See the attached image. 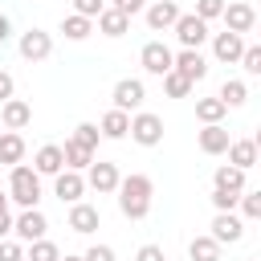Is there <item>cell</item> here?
Listing matches in <instances>:
<instances>
[{
  "label": "cell",
  "mask_w": 261,
  "mask_h": 261,
  "mask_svg": "<svg viewBox=\"0 0 261 261\" xmlns=\"http://www.w3.org/2000/svg\"><path fill=\"white\" fill-rule=\"evenodd\" d=\"M118 212L126 216V220H143L147 212H151V196H155V184H151V175H143V171H130V175H122L118 179Z\"/></svg>",
  "instance_id": "6da1fadb"
},
{
  "label": "cell",
  "mask_w": 261,
  "mask_h": 261,
  "mask_svg": "<svg viewBox=\"0 0 261 261\" xmlns=\"http://www.w3.org/2000/svg\"><path fill=\"white\" fill-rule=\"evenodd\" d=\"M8 200L20 204V208H37L41 204V175L29 163L8 167Z\"/></svg>",
  "instance_id": "7a4b0ae2"
},
{
  "label": "cell",
  "mask_w": 261,
  "mask_h": 261,
  "mask_svg": "<svg viewBox=\"0 0 261 261\" xmlns=\"http://www.w3.org/2000/svg\"><path fill=\"white\" fill-rule=\"evenodd\" d=\"M45 232H49V220H45L41 208H20V216H12V237H16L20 245L41 241Z\"/></svg>",
  "instance_id": "3957f363"
},
{
  "label": "cell",
  "mask_w": 261,
  "mask_h": 261,
  "mask_svg": "<svg viewBox=\"0 0 261 261\" xmlns=\"http://www.w3.org/2000/svg\"><path fill=\"white\" fill-rule=\"evenodd\" d=\"M139 147H159L163 143V118L159 114H151V110H139L135 118H130V130H126Z\"/></svg>",
  "instance_id": "277c9868"
},
{
  "label": "cell",
  "mask_w": 261,
  "mask_h": 261,
  "mask_svg": "<svg viewBox=\"0 0 261 261\" xmlns=\"http://www.w3.org/2000/svg\"><path fill=\"white\" fill-rule=\"evenodd\" d=\"M82 179H86V188H94L98 196H114V188H118V179H122V175H118V167H114V163L94 159V163L86 167V175H82Z\"/></svg>",
  "instance_id": "5b68a950"
},
{
  "label": "cell",
  "mask_w": 261,
  "mask_h": 261,
  "mask_svg": "<svg viewBox=\"0 0 261 261\" xmlns=\"http://www.w3.org/2000/svg\"><path fill=\"white\" fill-rule=\"evenodd\" d=\"M171 33L179 37V45H184V49H200V45L208 41V24H204L196 12H179V20L171 24Z\"/></svg>",
  "instance_id": "8992f818"
},
{
  "label": "cell",
  "mask_w": 261,
  "mask_h": 261,
  "mask_svg": "<svg viewBox=\"0 0 261 261\" xmlns=\"http://www.w3.org/2000/svg\"><path fill=\"white\" fill-rule=\"evenodd\" d=\"M171 69H175V73H184V77L196 86V82H204V77H208V57H204L200 49H179V53L171 57Z\"/></svg>",
  "instance_id": "52a82bcc"
},
{
  "label": "cell",
  "mask_w": 261,
  "mask_h": 261,
  "mask_svg": "<svg viewBox=\"0 0 261 261\" xmlns=\"http://www.w3.org/2000/svg\"><path fill=\"white\" fill-rule=\"evenodd\" d=\"M208 228H212V232H208V237H212V241H216V245H237V241H241V237H245V220H241V216H237V212H216V216H212V224H208Z\"/></svg>",
  "instance_id": "ba28073f"
},
{
  "label": "cell",
  "mask_w": 261,
  "mask_h": 261,
  "mask_svg": "<svg viewBox=\"0 0 261 261\" xmlns=\"http://www.w3.org/2000/svg\"><path fill=\"white\" fill-rule=\"evenodd\" d=\"M114 110H122V114H130V110H139L143 106V98H147V86L139 82V77H122L118 86H114Z\"/></svg>",
  "instance_id": "9c48e42d"
},
{
  "label": "cell",
  "mask_w": 261,
  "mask_h": 261,
  "mask_svg": "<svg viewBox=\"0 0 261 261\" xmlns=\"http://www.w3.org/2000/svg\"><path fill=\"white\" fill-rule=\"evenodd\" d=\"M224 24H228V33H237V37H245V33H253V24H257V12H253V4H245V0H232V4H224Z\"/></svg>",
  "instance_id": "30bf717a"
},
{
  "label": "cell",
  "mask_w": 261,
  "mask_h": 261,
  "mask_svg": "<svg viewBox=\"0 0 261 261\" xmlns=\"http://www.w3.org/2000/svg\"><path fill=\"white\" fill-rule=\"evenodd\" d=\"M53 53V37L45 29H24L20 33V57L24 61H45Z\"/></svg>",
  "instance_id": "8fae6325"
},
{
  "label": "cell",
  "mask_w": 261,
  "mask_h": 261,
  "mask_svg": "<svg viewBox=\"0 0 261 261\" xmlns=\"http://www.w3.org/2000/svg\"><path fill=\"white\" fill-rule=\"evenodd\" d=\"M171 57H175V53H171L163 41H147V45H143V53H139L143 69H147V73H155V77L171 73Z\"/></svg>",
  "instance_id": "7c38bea8"
},
{
  "label": "cell",
  "mask_w": 261,
  "mask_h": 261,
  "mask_svg": "<svg viewBox=\"0 0 261 261\" xmlns=\"http://www.w3.org/2000/svg\"><path fill=\"white\" fill-rule=\"evenodd\" d=\"M29 122H33V106H29L24 98L0 102V126H4V130H24Z\"/></svg>",
  "instance_id": "4fadbf2b"
},
{
  "label": "cell",
  "mask_w": 261,
  "mask_h": 261,
  "mask_svg": "<svg viewBox=\"0 0 261 261\" xmlns=\"http://www.w3.org/2000/svg\"><path fill=\"white\" fill-rule=\"evenodd\" d=\"M143 16H147V24H151L155 33H167V29L179 20V4H175V0H155V4L143 8Z\"/></svg>",
  "instance_id": "5bb4252c"
},
{
  "label": "cell",
  "mask_w": 261,
  "mask_h": 261,
  "mask_svg": "<svg viewBox=\"0 0 261 261\" xmlns=\"http://www.w3.org/2000/svg\"><path fill=\"white\" fill-rule=\"evenodd\" d=\"M241 53H245V37H237V33H228V29L212 37V57H216V61L237 65V61H241Z\"/></svg>",
  "instance_id": "9a60e30c"
},
{
  "label": "cell",
  "mask_w": 261,
  "mask_h": 261,
  "mask_svg": "<svg viewBox=\"0 0 261 261\" xmlns=\"http://www.w3.org/2000/svg\"><path fill=\"white\" fill-rule=\"evenodd\" d=\"M53 192H57L61 204H77V200L86 196V179H82V171H57V175H53Z\"/></svg>",
  "instance_id": "2e32d148"
},
{
  "label": "cell",
  "mask_w": 261,
  "mask_h": 261,
  "mask_svg": "<svg viewBox=\"0 0 261 261\" xmlns=\"http://www.w3.org/2000/svg\"><path fill=\"white\" fill-rule=\"evenodd\" d=\"M102 224V212L94 208V204H86V200H77V204H69V228L73 232H82V237H90L94 228Z\"/></svg>",
  "instance_id": "e0dca14e"
},
{
  "label": "cell",
  "mask_w": 261,
  "mask_h": 261,
  "mask_svg": "<svg viewBox=\"0 0 261 261\" xmlns=\"http://www.w3.org/2000/svg\"><path fill=\"white\" fill-rule=\"evenodd\" d=\"M33 171H37V175H57V171H65L61 147H57V143H45V147L33 155Z\"/></svg>",
  "instance_id": "ac0fdd59"
},
{
  "label": "cell",
  "mask_w": 261,
  "mask_h": 261,
  "mask_svg": "<svg viewBox=\"0 0 261 261\" xmlns=\"http://www.w3.org/2000/svg\"><path fill=\"white\" fill-rule=\"evenodd\" d=\"M228 143H232V135L224 130V122H216V126H204V130H200V151H204V155H224V151H228Z\"/></svg>",
  "instance_id": "d6986e66"
},
{
  "label": "cell",
  "mask_w": 261,
  "mask_h": 261,
  "mask_svg": "<svg viewBox=\"0 0 261 261\" xmlns=\"http://www.w3.org/2000/svg\"><path fill=\"white\" fill-rule=\"evenodd\" d=\"M224 155H228V163H232V167L249 171V167L257 163V139H232Z\"/></svg>",
  "instance_id": "ffe728a7"
},
{
  "label": "cell",
  "mask_w": 261,
  "mask_h": 261,
  "mask_svg": "<svg viewBox=\"0 0 261 261\" xmlns=\"http://www.w3.org/2000/svg\"><path fill=\"white\" fill-rule=\"evenodd\" d=\"M94 29L102 33V37H122L126 29H130V16H122V12H114L110 4L98 12V20H94Z\"/></svg>",
  "instance_id": "44dd1931"
},
{
  "label": "cell",
  "mask_w": 261,
  "mask_h": 261,
  "mask_svg": "<svg viewBox=\"0 0 261 261\" xmlns=\"http://www.w3.org/2000/svg\"><path fill=\"white\" fill-rule=\"evenodd\" d=\"M126 130H130V114H122V110H106L102 114V122H98V135L102 139H126Z\"/></svg>",
  "instance_id": "7402d4cb"
},
{
  "label": "cell",
  "mask_w": 261,
  "mask_h": 261,
  "mask_svg": "<svg viewBox=\"0 0 261 261\" xmlns=\"http://www.w3.org/2000/svg\"><path fill=\"white\" fill-rule=\"evenodd\" d=\"M24 159V139L20 130H0V163L4 167H16Z\"/></svg>",
  "instance_id": "603a6c76"
},
{
  "label": "cell",
  "mask_w": 261,
  "mask_h": 261,
  "mask_svg": "<svg viewBox=\"0 0 261 261\" xmlns=\"http://www.w3.org/2000/svg\"><path fill=\"white\" fill-rule=\"evenodd\" d=\"M224 114H228V106H224L220 98H196V118H200L204 126H216V122H224Z\"/></svg>",
  "instance_id": "cb8c5ba5"
},
{
  "label": "cell",
  "mask_w": 261,
  "mask_h": 261,
  "mask_svg": "<svg viewBox=\"0 0 261 261\" xmlns=\"http://www.w3.org/2000/svg\"><path fill=\"white\" fill-rule=\"evenodd\" d=\"M61 159H65V171H86V167L94 163V151H86V147H77L73 139H65Z\"/></svg>",
  "instance_id": "d4e9b609"
},
{
  "label": "cell",
  "mask_w": 261,
  "mask_h": 261,
  "mask_svg": "<svg viewBox=\"0 0 261 261\" xmlns=\"http://www.w3.org/2000/svg\"><path fill=\"white\" fill-rule=\"evenodd\" d=\"M212 184H216V188H224V192H245V171H241V167H232V163H220V167H216V175H212Z\"/></svg>",
  "instance_id": "484cf974"
},
{
  "label": "cell",
  "mask_w": 261,
  "mask_h": 261,
  "mask_svg": "<svg viewBox=\"0 0 261 261\" xmlns=\"http://www.w3.org/2000/svg\"><path fill=\"white\" fill-rule=\"evenodd\" d=\"M188 257H192V261H220V245H216L208 232H204V237H192Z\"/></svg>",
  "instance_id": "4316f807"
},
{
  "label": "cell",
  "mask_w": 261,
  "mask_h": 261,
  "mask_svg": "<svg viewBox=\"0 0 261 261\" xmlns=\"http://www.w3.org/2000/svg\"><path fill=\"white\" fill-rule=\"evenodd\" d=\"M61 33H65V41H86L90 33H94V20H86V16H61Z\"/></svg>",
  "instance_id": "83f0119b"
},
{
  "label": "cell",
  "mask_w": 261,
  "mask_h": 261,
  "mask_svg": "<svg viewBox=\"0 0 261 261\" xmlns=\"http://www.w3.org/2000/svg\"><path fill=\"white\" fill-rule=\"evenodd\" d=\"M224 106H245V98H249V86L241 82V77H228L224 86H220V94H216Z\"/></svg>",
  "instance_id": "f1b7e54d"
},
{
  "label": "cell",
  "mask_w": 261,
  "mask_h": 261,
  "mask_svg": "<svg viewBox=\"0 0 261 261\" xmlns=\"http://www.w3.org/2000/svg\"><path fill=\"white\" fill-rule=\"evenodd\" d=\"M24 261H61V249H57L53 241H45V237H41V241H33V245H29Z\"/></svg>",
  "instance_id": "f546056e"
},
{
  "label": "cell",
  "mask_w": 261,
  "mask_h": 261,
  "mask_svg": "<svg viewBox=\"0 0 261 261\" xmlns=\"http://www.w3.org/2000/svg\"><path fill=\"white\" fill-rule=\"evenodd\" d=\"M237 208H241V220H261V192H241V200H237Z\"/></svg>",
  "instance_id": "4dcf8cb0"
},
{
  "label": "cell",
  "mask_w": 261,
  "mask_h": 261,
  "mask_svg": "<svg viewBox=\"0 0 261 261\" xmlns=\"http://www.w3.org/2000/svg\"><path fill=\"white\" fill-rule=\"evenodd\" d=\"M163 90H167V98H188L192 94V82L171 69V73H163Z\"/></svg>",
  "instance_id": "1f68e13d"
},
{
  "label": "cell",
  "mask_w": 261,
  "mask_h": 261,
  "mask_svg": "<svg viewBox=\"0 0 261 261\" xmlns=\"http://www.w3.org/2000/svg\"><path fill=\"white\" fill-rule=\"evenodd\" d=\"M73 143H77V147H86V151H94V147L102 143V135H98V126H94V122H77V126H73Z\"/></svg>",
  "instance_id": "d6a6232c"
},
{
  "label": "cell",
  "mask_w": 261,
  "mask_h": 261,
  "mask_svg": "<svg viewBox=\"0 0 261 261\" xmlns=\"http://www.w3.org/2000/svg\"><path fill=\"white\" fill-rule=\"evenodd\" d=\"M237 200H241V192L212 188V208H216V212H237Z\"/></svg>",
  "instance_id": "836d02e7"
},
{
  "label": "cell",
  "mask_w": 261,
  "mask_h": 261,
  "mask_svg": "<svg viewBox=\"0 0 261 261\" xmlns=\"http://www.w3.org/2000/svg\"><path fill=\"white\" fill-rule=\"evenodd\" d=\"M73 4V16H86V20H98V12L106 8V0H69Z\"/></svg>",
  "instance_id": "e575fe53"
},
{
  "label": "cell",
  "mask_w": 261,
  "mask_h": 261,
  "mask_svg": "<svg viewBox=\"0 0 261 261\" xmlns=\"http://www.w3.org/2000/svg\"><path fill=\"white\" fill-rule=\"evenodd\" d=\"M241 69H245V73H261V45H245V53H241Z\"/></svg>",
  "instance_id": "d590c367"
},
{
  "label": "cell",
  "mask_w": 261,
  "mask_h": 261,
  "mask_svg": "<svg viewBox=\"0 0 261 261\" xmlns=\"http://www.w3.org/2000/svg\"><path fill=\"white\" fill-rule=\"evenodd\" d=\"M220 12H224V0H196V16H200L204 24H208V20H216Z\"/></svg>",
  "instance_id": "8d00e7d4"
},
{
  "label": "cell",
  "mask_w": 261,
  "mask_h": 261,
  "mask_svg": "<svg viewBox=\"0 0 261 261\" xmlns=\"http://www.w3.org/2000/svg\"><path fill=\"white\" fill-rule=\"evenodd\" d=\"M0 261H24V245L20 241H0Z\"/></svg>",
  "instance_id": "74e56055"
},
{
  "label": "cell",
  "mask_w": 261,
  "mask_h": 261,
  "mask_svg": "<svg viewBox=\"0 0 261 261\" xmlns=\"http://www.w3.org/2000/svg\"><path fill=\"white\" fill-rule=\"evenodd\" d=\"M82 261H114V249H110V245H90V249L82 253Z\"/></svg>",
  "instance_id": "f35d334b"
},
{
  "label": "cell",
  "mask_w": 261,
  "mask_h": 261,
  "mask_svg": "<svg viewBox=\"0 0 261 261\" xmlns=\"http://www.w3.org/2000/svg\"><path fill=\"white\" fill-rule=\"evenodd\" d=\"M110 8H114V12H122V16H135V12H143V8H147V0H110Z\"/></svg>",
  "instance_id": "ab89813d"
},
{
  "label": "cell",
  "mask_w": 261,
  "mask_h": 261,
  "mask_svg": "<svg viewBox=\"0 0 261 261\" xmlns=\"http://www.w3.org/2000/svg\"><path fill=\"white\" fill-rule=\"evenodd\" d=\"M135 261H167V257H163V249H159V245H143V249L135 253Z\"/></svg>",
  "instance_id": "60d3db41"
},
{
  "label": "cell",
  "mask_w": 261,
  "mask_h": 261,
  "mask_svg": "<svg viewBox=\"0 0 261 261\" xmlns=\"http://www.w3.org/2000/svg\"><path fill=\"white\" fill-rule=\"evenodd\" d=\"M16 94V82H12V73L8 69H0V102H8Z\"/></svg>",
  "instance_id": "b9f144b4"
},
{
  "label": "cell",
  "mask_w": 261,
  "mask_h": 261,
  "mask_svg": "<svg viewBox=\"0 0 261 261\" xmlns=\"http://www.w3.org/2000/svg\"><path fill=\"white\" fill-rule=\"evenodd\" d=\"M8 237H12V216L0 212V241H8Z\"/></svg>",
  "instance_id": "7bdbcfd3"
},
{
  "label": "cell",
  "mask_w": 261,
  "mask_h": 261,
  "mask_svg": "<svg viewBox=\"0 0 261 261\" xmlns=\"http://www.w3.org/2000/svg\"><path fill=\"white\" fill-rule=\"evenodd\" d=\"M8 37H12V20H8V16H4V12H0V45H4V41H8Z\"/></svg>",
  "instance_id": "ee69618b"
},
{
  "label": "cell",
  "mask_w": 261,
  "mask_h": 261,
  "mask_svg": "<svg viewBox=\"0 0 261 261\" xmlns=\"http://www.w3.org/2000/svg\"><path fill=\"white\" fill-rule=\"evenodd\" d=\"M0 212H8V192H0Z\"/></svg>",
  "instance_id": "f6af8a7d"
},
{
  "label": "cell",
  "mask_w": 261,
  "mask_h": 261,
  "mask_svg": "<svg viewBox=\"0 0 261 261\" xmlns=\"http://www.w3.org/2000/svg\"><path fill=\"white\" fill-rule=\"evenodd\" d=\"M61 261H82V257H73V253H65V257H61Z\"/></svg>",
  "instance_id": "bcb514c9"
},
{
  "label": "cell",
  "mask_w": 261,
  "mask_h": 261,
  "mask_svg": "<svg viewBox=\"0 0 261 261\" xmlns=\"http://www.w3.org/2000/svg\"><path fill=\"white\" fill-rule=\"evenodd\" d=\"M147 4H155V0H147Z\"/></svg>",
  "instance_id": "7dc6e473"
}]
</instances>
